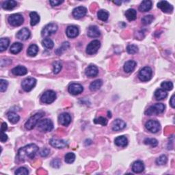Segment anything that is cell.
I'll list each match as a JSON object with an SVG mask.
<instances>
[{
    "label": "cell",
    "instance_id": "cell-54",
    "mask_svg": "<svg viewBox=\"0 0 175 175\" xmlns=\"http://www.w3.org/2000/svg\"><path fill=\"white\" fill-rule=\"evenodd\" d=\"M8 129V126L7 124L6 123V122H3L2 125V127H1V131L2 132H4L7 130Z\"/></svg>",
    "mask_w": 175,
    "mask_h": 175
},
{
    "label": "cell",
    "instance_id": "cell-49",
    "mask_svg": "<svg viewBox=\"0 0 175 175\" xmlns=\"http://www.w3.org/2000/svg\"><path fill=\"white\" fill-rule=\"evenodd\" d=\"M51 165L53 168H59L60 167V161L58 159H54V160L51 162Z\"/></svg>",
    "mask_w": 175,
    "mask_h": 175
},
{
    "label": "cell",
    "instance_id": "cell-47",
    "mask_svg": "<svg viewBox=\"0 0 175 175\" xmlns=\"http://www.w3.org/2000/svg\"><path fill=\"white\" fill-rule=\"evenodd\" d=\"M28 174H29V171L25 167H21L19 169H17L16 172H15V174H17V175Z\"/></svg>",
    "mask_w": 175,
    "mask_h": 175
},
{
    "label": "cell",
    "instance_id": "cell-17",
    "mask_svg": "<svg viewBox=\"0 0 175 175\" xmlns=\"http://www.w3.org/2000/svg\"><path fill=\"white\" fill-rule=\"evenodd\" d=\"M79 29L78 27L75 26H70L67 27L66 30V36L70 38H74L79 35Z\"/></svg>",
    "mask_w": 175,
    "mask_h": 175
},
{
    "label": "cell",
    "instance_id": "cell-48",
    "mask_svg": "<svg viewBox=\"0 0 175 175\" xmlns=\"http://www.w3.org/2000/svg\"><path fill=\"white\" fill-rule=\"evenodd\" d=\"M69 43L68 42H64V43H63L62 45V47H61L59 48V49H58V50L56 51V53H58V51H60L59 53H58V55H60L62 53V52H63L64 51H65L67 48H69Z\"/></svg>",
    "mask_w": 175,
    "mask_h": 175
},
{
    "label": "cell",
    "instance_id": "cell-31",
    "mask_svg": "<svg viewBox=\"0 0 175 175\" xmlns=\"http://www.w3.org/2000/svg\"><path fill=\"white\" fill-rule=\"evenodd\" d=\"M30 24L32 26H34L38 24L40 21V17L36 12H31L30 14Z\"/></svg>",
    "mask_w": 175,
    "mask_h": 175
},
{
    "label": "cell",
    "instance_id": "cell-7",
    "mask_svg": "<svg viewBox=\"0 0 175 175\" xmlns=\"http://www.w3.org/2000/svg\"><path fill=\"white\" fill-rule=\"evenodd\" d=\"M8 23H10V25L14 27L20 26L23 23V17L20 14H11L10 16H9L8 19Z\"/></svg>",
    "mask_w": 175,
    "mask_h": 175
},
{
    "label": "cell",
    "instance_id": "cell-29",
    "mask_svg": "<svg viewBox=\"0 0 175 175\" xmlns=\"http://www.w3.org/2000/svg\"><path fill=\"white\" fill-rule=\"evenodd\" d=\"M125 17L129 21L136 20L137 18V12L136 10H134V9H128V10L125 12Z\"/></svg>",
    "mask_w": 175,
    "mask_h": 175
},
{
    "label": "cell",
    "instance_id": "cell-44",
    "mask_svg": "<svg viewBox=\"0 0 175 175\" xmlns=\"http://www.w3.org/2000/svg\"><path fill=\"white\" fill-rule=\"evenodd\" d=\"M168 158L165 155H162L156 159V164L159 165H164L167 163Z\"/></svg>",
    "mask_w": 175,
    "mask_h": 175
},
{
    "label": "cell",
    "instance_id": "cell-22",
    "mask_svg": "<svg viewBox=\"0 0 175 175\" xmlns=\"http://www.w3.org/2000/svg\"><path fill=\"white\" fill-rule=\"evenodd\" d=\"M144 165L142 161H136L132 164V170L135 173H141L144 170Z\"/></svg>",
    "mask_w": 175,
    "mask_h": 175
},
{
    "label": "cell",
    "instance_id": "cell-46",
    "mask_svg": "<svg viewBox=\"0 0 175 175\" xmlns=\"http://www.w3.org/2000/svg\"><path fill=\"white\" fill-rule=\"evenodd\" d=\"M94 122L95 124H100L103 126H106L107 125V121L104 117H99L98 118H95L94 120Z\"/></svg>",
    "mask_w": 175,
    "mask_h": 175
},
{
    "label": "cell",
    "instance_id": "cell-11",
    "mask_svg": "<svg viewBox=\"0 0 175 175\" xmlns=\"http://www.w3.org/2000/svg\"><path fill=\"white\" fill-rule=\"evenodd\" d=\"M101 47V42L98 40H94V41L90 42L86 47V53L88 55H94L97 51H99V48Z\"/></svg>",
    "mask_w": 175,
    "mask_h": 175
},
{
    "label": "cell",
    "instance_id": "cell-23",
    "mask_svg": "<svg viewBox=\"0 0 175 175\" xmlns=\"http://www.w3.org/2000/svg\"><path fill=\"white\" fill-rule=\"evenodd\" d=\"M12 73H13L14 75L23 76V75H25L27 74V69L26 68L25 66L19 65L13 69V70H12Z\"/></svg>",
    "mask_w": 175,
    "mask_h": 175
},
{
    "label": "cell",
    "instance_id": "cell-37",
    "mask_svg": "<svg viewBox=\"0 0 175 175\" xmlns=\"http://www.w3.org/2000/svg\"><path fill=\"white\" fill-rule=\"evenodd\" d=\"M42 45L43 47H45L47 49H49V50H51L54 46V43L53 41L51 40L50 38H45L43 41H42Z\"/></svg>",
    "mask_w": 175,
    "mask_h": 175
},
{
    "label": "cell",
    "instance_id": "cell-6",
    "mask_svg": "<svg viewBox=\"0 0 175 175\" xmlns=\"http://www.w3.org/2000/svg\"><path fill=\"white\" fill-rule=\"evenodd\" d=\"M58 30V26L55 23H49L42 30L41 35L42 37H48L56 33Z\"/></svg>",
    "mask_w": 175,
    "mask_h": 175
},
{
    "label": "cell",
    "instance_id": "cell-53",
    "mask_svg": "<svg viewBox=\"0 0 175 175\" xmlns=\"http://www.w3.org/2000/svg\"><path fill=\"white\" fill-rule=\"evenodd\" d=\"M170 104L171 107H173V108H174L175 107V101H174V94H173V96H172L170 101Z\"/></svg>",
    "mask_w": 175,
    "mask_h": 175
},
{
    "label": "cell",
    "instance_id": "cell-52",
    "mask_svg": "<svg viewBox=\"0 0 175 175\" xmlns=\"http://www.w3.org/2000/svg\"><path fill=\"white\" fill-rule=\"evenodd\" d=\"M8 136L6 133H4V132H2L1 134V142H5L8 140Z\"/></svg>",
    "mask_w": 175,
    "mask_h": 175
},
{
    "label": "cell",
    "instance_id": "cell-24",
    "mask_svg": "<svg viewBox=\"0 0 175 175\" xmlns=\"http://www.w3.org/2000/svg\"><path fill=\"white\" fill-rule=\"evenodd\" d=\"M152 8V2L150 0H145L141 3L140 6H139V10L141 12H148Z\"/></svg>",
    "mask_w": 175,
    "mask_h": 175
},
{
    "label": "cell",
    "instance_id": "cell-1",
    "mask_svg": "<svg viewBox=\"0 0 175 175\" xmlns=\"http://www.w3.org/2000/svg\"><path fill=\"white\" fill-rule=\"evenodd\" d=\"M38 150V147L35 144H30L21 148L18 151V159L21 161H25L28 159H34Z\"/></svg>",
    "mask_w": 175,
    "mask_h": 175
},
{
    "label": "cell",
    "instance_id": "cell-40",
    "mask_svg": "<svg viewBox=\"0 0 175 175\" xmlns=\"http://www.w3.org/2000/svg\"><path fill=\"white\" fill-rule=\"evenodd\" d=\"M161 86L162 89H164V90L170 91L173 90V84L171 82H164L161 84Z\"/></svg>",
    "mask_w": 175,
    "mask_h": 175
},
{
    "label": "cell",
    "instance_id": "cell-14",
    "mask_svg": "<svg viewBox=\"0 0 175 175\" xmlns=\"http://www.w3.org/2000/svg\"><path fill=\"white\" fill-rule=\"evenodd\" d=\"M68 90L69 93L73 95H78L82 93L83 90H84V88L81 84L73 83V84H71L69 86Z\"/></svg>",
    "mask_w": 175,
    "mask_h": 175
},
{
    "label": "cell",
    "instance_id": "cell-19",
    "mask_svg": "<svg viewBox=\"0 0 175 175\" xmlns=\"http://www.w3.org/2000/svg\"><path fill=\"white\" fill-rule=\"evenodd\" d=\"M98 73H99V70L97 67L94 65H90L88 66L85 70V74L88 78H94L96 77Z\"/></svg>",
    "mask_w": 175,
    "mask_h": 175
},
{
    "label": "cell",
    "instance_id": "cell-18",
    "mask_svg": "<svg viewBox=\"0 0 175 175\" xmlns=\"http://www.w3.org/2000/svg\"><path fill=\"white\" fill-rule=\"evenodd\" d=\"M50 144L51 145L55 147L56 149H63L67 146V142L63 140L56 139V138H52L50 141Z\"/></svg>",
    "mask_w": 175,
    "mask_h": 175
},
{
    "label": "cell",
    "instance_id": "cell-8",
    "mask_svg": "<svg viewBox=\"0 0 175 175\" xmlns=\"http://www.w3.org/2000/svg\"><path fill=\"white\" fill-rule=\"evenodd\" d=\"M56 99V94L54 90H47L42 94L41 96V101L46 104L53 103Z\"/></svg>",
    "mask_w": 175,
    "mask_h": 175
},
{
    "label": "cell",
    "instance_id": "cell-51",
    "mask_svg": "<svg viewBox=\"0 0 175 175\" xmlns=\"http://www.w3.org/2000/svg\"><path fill=\"white\" fill-rule=\"evenodd\" d=\"M50 4L52 6H58L60 5L61 4H62L64 1H58V0H52L50 1Z\"/></svg>",
    "mask_w": 175,
    "mask_h": 175
},
{
    "label": "cell",
    "instance_id": "cell-43",
    "mask_svg": "<svg viewBox=\"0 0 175 175\" xmlns=\"http://www.w3.org/2000/svg\"><path fill=\"white\" fill-rule=\"evenodd\" d=\"M53 66H54L53 71L54 74H58V73H59L62 68V63L60 62H58V61H56V62L53 63Z\"/></svg>",
    "mask_w": 175,
    "mask_h": 175
},
{
    "label": "cell",
    "instance_id": "cell-50",
    "mask_svg": "<svg viewBox=\"0 0 175 175\" xmlns=\"http://www.w3.org/2000/svg\"><path fill=\"white\" fill-rule=\"evenodd\" d=\"M50 149H48L47 148H44V149H42L41 150V152H40V154H41V155L42 157H47V155H49V154H50Z\"/></svg>",
    "mask_w": 175,
    "mask_h": 175
},
{
    "label": "cell",
    "instance_id": "cell-26",
    "mask_svg": "<svg viewBox=\"0 0 175 175\" xmlns=\"http://www.w3.org/2000/svg\"><path fill=\"white\" fill-rule=\"evenodd\" d=\"M136 62H135V61L133 60L127 61L124 65V70L127 73H131L135 69H136Z\"/></svg>",
    "mask_w": 175,
    "mask_h": 175
},
{
    "label": "cell",
    "instance_id": "cell-27",
    "mask_svg": "<svg viewBox=\"0 0 175 175\" xmlns=\"http://www.w3.org/2000/svg\"><path fill=\"white\" fill-rule=\"evenodd\" d=\"M155 97L157 100H163L168 97V93L166 90H164V89L159 88L155 92Z\"/></svg>",
    "mask_w": 175,
    "mask_h": 175
},
{
    "label": "cell",
    "instance_id": "cell-20",
    "mask_svg": "<svg viewBox=\"0 0 175 175\" xmlns=\"http://www.w3.org/2000/svg\"><path fill=\"white\" fill-rule=\"evenodd\" d=\"M87 34L90 38H97L101 35V32L99 28H98V27L92 26L88 27Z\"/></svg>",
    "mask_w": 175,
    "mask_h": 175
},
{
    "label": "cell",
    "instance_id": "cell-13",
    "mask_svg": "<svg viewBox=\"0 0 175 175\" xmlns=\"http://www.w3.org/2000/svg\"><path fill=\"white\" fill-rule=\"evenodd\" d=\"M87 13V9L84 6L77 7L73 10V16L75 19H79L84 17Z\"/></svg>",
    "mask_w": 175,
    "mask_h": 175
},
{
    "label": "cell",
    "instance_id": "cell-15",
    "mask_svg": "<svg viewBox=\"0 0 175 175\" xmlns=\"http://www.w3.org/2000/svg\"><path fill=\"white\" fill-rule=\"evenodd\" d=\"M58 121L60 125L66 127L71 122V117L68 113H62L58 116Z\"/></svg>",
    "mask_w": 175,
    "mask_h": 175
},
{
    "label": "cell",
    "instance_id": "cell-36",
    "mask_svg": "<svg viewBox=\"0 0 175 175\" xmlns=\"http://www.w3.org/2000/svg\"><path fill=\"white\" fill-rule=\"evenodd\" d=\"M97 17L98 19H100L102 21H106L108 19L109 17V13L105 10H100L97 13Z\"/></svg>",
    "mask_w": 175,
    "mask_h": 175
},
{
    "label": "cell",
    "instance_id": "cell-38",
    "mask_svg": "<svg viewBox=\"0 0 175 175\" xmlns=\"http://www.w3.org/2000/svg\"><path fill=\"white\" fill-rule=\"evenodd\" d=\"M75 160V155L73 153H66L64 157V161L67 164H72Z\"/></svg>",
    "mask_w": 175,
    "mask_h": 175
},
{
    "label": "cell",
    "instance_id": "cell-3",
    "mask_svg": "<svg viewBox=\"0 0 175 175\" xmlns=\"http://www.w3.org/2000/svg\"><path fill=\"white\" fill-rule=\"evenodd\" d=\"M165 108V105L163 103H155V105L150 106L145 112V114L147 116L158 115L164 112Z\"/></svg>",
    "mask_w": 175,
    "mask_h": 175
},
{
    "label": "cell",
    "instance_id": "cell-2",
    "mask_svg": "<svg viewBox=\"0 0 175 175\" xmlns=\"http://www.w3.org/2000/svg\"><path fill=\"white\" fill-rule=\"evenodd\" d=\"M44 115H45V113L41 112L36 113L34 115L31 116V117L28 119V121H27L25 124V127L26 129L32 130V129L34 128L35 126L38 123L40 120L43 117Z\"/></svg>",
    "mask_w": 175,
    "mask_h": 175
},
{
    "label": "cell",
    "instance_id": "cell-25",
    "mask_svg": "<svg viewBox=\"0 0 175 175\" xmlns=\"http://www.w3.org/2000/svg\"><path fill=\"white\" fill-rule=\"evenodd\" d=\"M114 142L116 146L121 147H125L127 146L128 144V140L125 136H121L116 137L114 140Z\"/></svg>",
    "mask_w": 175,
    "mask_h": 175
},
{
    "label": "cell",
    "instance_id": "cell-9",
    "mask_svg": "<svg viewBox=\"0 0 175 175\" xmlns=\"http://www.w3.org/2000/svg\"><path fill=\"white\" fill-rule=\"evenodd\" d=\"M146 129L153 133H156L160 130V123L155 120H150L145 125Z\"/></svg>",
    "mask_w": 175,
    "mask_h": 175
},
{
    "label": "cell",
    "instance_id": "cell-33",
    "mask_svg": "<svg viewBox=\"0 0 175 175\" xmlns=\"http://www.w3.org/2000/svg\"><path fill=\"white\" fill-rule=\"evenodd\" d=\"M38 52V47L36 45H31L27 49V55L30 57H34L37 55Z\"/></svg>",
    "mask_w": 175,
    "mask_h": 175
},
{
    "label": "cell",
    "instance_id": "cell-45",
    "mask_svg": "<svg viewBox=\"0 0 175 175\" xmlns=\"http://www.w3.org/2000/svg\"><path fill=\"white\" fill-rule=\"evenodd\" d=\"M8 86V82L6 80L3 79H0V91H1L2 93L5 92L7 90Z\"/></svg>",
    "mask_w": 175,
    "mask_h": 175
},
{
    "label": "cell",
    "instance_id": "cell-32",
    "mask_svg": "<svg viewBox=\"0 0 175 175\" xmlns=\"http://www.w3.org/2000/svg\"><path fill=\"white\" fill-rule=\"evenodd\" d=\"M103 85V81L101 79H97V80L92 82L90 85V90L91 91H97L101 88Z\"/></svg>",
    "mask_w": 175,
    "mask_h": 175
},
{
    "label": "cell",
    "instance_id": "cell-39",
    "mask_svg": "<svg viewBox=\"0 0 175 175\" xmlns=\"http://www.w3.org/2000/svg\"><path fill=\"white\" fill-rule=\"evenodd\" d=\"M144 142L145 144L151 146L152 147H156L158 145V141L155 138H146L144 140Z\"/></svg>",
    "mask_w": 175,
    "mask_h": 175
},
{
    "label": "cell",
    "instance_id": "cell-55",
    "mask_svg": "<svg viewBox=\"0 0 175 175\" xmlns=\"http://www.w3.org/2000/svg\"><path fill=\"white\" fill-rule=\"evenodd\" d=\"M113 2L114 3V4H116V5H118V6H121V4H122L121 1H113Z\"/></svg>",
    "mask_w": 175,
    "mask_h": 175
},
{
    "label": "cell",
    "instance_id": "cell-5",
    "mask_svg": "<svg viewBox=\"0 0 175 175\" xmlns=\"http://www.w3.org/2000/svg\"><path fill=\"white\" fill-rule=\"evenodd\" d=\"M153 70L149 66H145L140 70L138 78L142 82H148L152 78Z\"/></svg>",
    "mask_w": 175,
    "mask_h": 175
},
{
    "label": "cell",
    "instance_id": "cell-28",
    "mask_svg": "<svg viewBox=\"0 0 175 175\" xmlns=\"http://www.w3.org/2000/svg\"><path fill=\"white\" fill-rule=\"evenodd\" d=\"M17 6V2L14 1V0H8V1H6L2 4V8L4 9V10H13L15 7Z\"/></svg>",
    "mask_w": 175,
    "mask_h": 175
},
{
    "label": "cell",
    "instance_id": "cell-12",
    "mask_svg": "<svg viewBox=\"0 0 175 175\" xmlns=\"http://www.w3.org/2000/svg\"><path fill=\"white\" fill-rule=\"evenodd\" d=\"M157 7L165 13H172L174 10V8L170 3L166 1H160L158 2Z\"/></svg>",
    "mask_w": 175,
    "mask_h": 175
},
{
    "label": "cell",
    "instance_id": "cell-42",
    "mask_svg": "<svg viewBox=\"0 0 175 175\" xmlns=\"http://www.w3.org/2000/svg\"><path fill=\"white\" fill-rule=\"evenodd\" d=\"M127 51L129 54H136L138 52V47L136 45H129L127 47Z\"/></svg>",
    "mask_w": 175,
    "mask_h": 175
},
{
    "label": "cell",
    "instance_id": "cell-35",
    "mask_svg": "<svg viewBox=\"0 0 175 175\" xmlns=\"http://www.w3.org/2000/svg\"><path fill=\"white\" fill-rule=\"evenodd\" d=\"M9 44H10V41L7 38H2L0 39V51L2 52L7 50Z\"/></svg>",
    "mask_w": 175,
    "mask_h": 175
},
{
    "label": "cell",
    "instance_id": "cell-4",
    "mask_svg": "<svg viewBox=\"0 0 175 175\" xmlns=\"http://www.w3.org/2000/svg\"><path fill=\"white\" fill-rule=\"evenodd\" d=\"M38 127L42 132H50L54 129V123L50 119L45 118L38 122Z\"/></svg>",
    "mask_w": 175,
    "mask_h": 175
},
{
    "label": "cell",
    "instance_id": "cell-34",
    "mask_svg": "<svg viewBox=\"0 0 175 175\" xmlns=\"http://www.w3.org/2000/svg\"><path fill=\"white\" fill-rule=\"evenodd\" d=\"M7 116H8V118L9 121H10V122L13 124H16L18 122H19L20 117L16 113H14L13 112H9L7 113Z\"/></svg>",
    "mask_w": 175,
    "mask_h": 175
},
{
    "label": "cell",
    "instance_id": "cell-41",
    "mask_svg": "<svg viewBox=\"0 0 175 175\" xmlns=\"http://www.w3.org/2000/svg\"><path fill=\"white\" fill-rule=\"evenodd\" d=\"M153 20H154V17H153L151 14H149V15H146V16L142 18V22L144 25L147 26L151 23Z\"/></svg>",
    "mask_w": 175,
    "mask_h": 175
},
{
    "label": "cell",
    "instance_id": "cell-16",
    "mask_svg": "<svg viewBox=\"0 0 175 175\" xmlns=\"http://www.w3.org/2000/svg\"><path fill=\"white\" fill-rule=\"evenodd\" d=\"M30 35H31V33H30L29 29L24 27L17 33V38L21 41H26L30 37Z\"/></svg>",
    "mask_w": 175,
    "mask_h": 175
},
{
    "label": "cell",
    "instance_id": "cell-10",
    "mask_svg": "<svg viewBox=\"0 0 175 175\" xmlns=\"http://www.w3.org/2000/svg\"><path fill=\"white\" fill-rule=\"evenodd\" d=\"M36 84V79L33 78H29L24 79L21 84V86L26 92H30L35 87Z\"/></svg>",
    "mask_w": 175,
    "mask_h": 175
},
{
    "label": "cell",
    "instance_id": "cell-30",
    "mask_svg": "<svg viewBox=\"0 0 175 175\" xmlns=\"http://www.w3.org/2000/svg\"><path fill=\"white\" fill-rule=\"evenodd\" d=\"M23 47V44H21V42H14L10 47V51L11 52V54H17L22 50Z\"/></svg>",
    "mask_w": 175,
    "mask_h": 175
},
{
    "label": "cell",
    "instance_id": "cell-21",
    "mask_svg": "<svg viewBox=\"0 0 175 175\" xmlns=\"http://www.w3.org/2000/svg\"><path fill=\"white\" fill-rule=\"evenodd\" d=\"M126 127V123L121 119H116L113 122L112 130L114 131H119Z\"/></svg>",
    "mask_w": 175,
    "mask_h": 175
}]
</instances>
